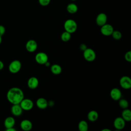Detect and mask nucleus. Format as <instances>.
Here are the masks:
<instances>
[{
    "label": "nucleus",
    "instance_id": "f257e3e1",
    "mask_svg": "<svg viewBox=\"0 0 131 131\" xmlns=\"http://www.w3.org/2000/svg\"><path fill=\"white\" fill-rule=\"evenodd\" d=\"M7 98L8 101L12 104H19L24 98V92L20 88H12L7 92Z\"/></svg>",
    "mask_w": 131,
    "mask_h": 131
},
{
    "label": "nucleus",
    "instance_id": "f03ea898",
    "mask_svg": "<svg viewBox=\"0 0 131 131\" xmlns=\"http://www.w3.org/2000/svg\"><path fill=\"white\" fill-rule=\"evenodd\" d=\"M63 27L65 31L71 34L74 33L77 29L76 22L72 19L66 20L64 23Z\"/></svg>",
    "mask_w": 131,
    "mask_h": 131
},
{
    "label": "nucleus",
    "instance_id": "7ed1b4c3",
    "mask_svg": "<svg viewBox=\"0 0 131 131\" xmlns=\"http://www.w3.org/2000/svg\"><path fill=\"white\" fill-rule=\"evenodd\" d=\"M21 67V63L18 60H14L11 62L8 67L9 71L15 74L18 72Z\"/></svg>",
    "mask_w": 131,
    "mask_h": 131
},
{
    "label": "nucleus",
    "instance_id": "20e7f679",
    "mask_svg": "<svg viewBox=\"0 0 131 131\" xmlns=\"http://www.w3.org/2000/svg\"><path fill=\"white\" fill-rule=\"evenodd\" d=\"M96 57L95 52L91 48H86L83 51V57L88 61H93Z\"/></svg>",
    "mask_w": 131,
    "mask_h": 131
},
{
    "label": "nucleus",
    "instance_id": "39448f33",
    "mask_svg": "<svg viewBox=\"0 0 131 131\" xmlns=\"http://www.w3.org/2000/svg\"><path fill=\"white\" fill-rule=\"evenodd\" d=\"M21 107L23 110L30 111L34 105L33 102L32 100L28 98H24L19 103Z\"/></svg>",
    "mask_w": 131,
    "mask_h": 131
},
{
    "label": "nucleus",
    "instance_id": "423d86ee",
    "mask_svg": "<svg viewBox=\"0 0 131 131\" xmlns=\"http://www.w3.org/2000/svg\"><path fill=\"white\" fill-rule=\"evenodd\" d=\"M35 59L38 63L40 64H45L48 61V56L47 54L44 52H39L35 55Z\"/></svg>",
    "mask_w": 131,
    "mask_h": 131
},
{
    "label": "nucleus",
    "instance_id": "0eeeda50",
    "mask_svg": "<svg viewBox=\"0 0 131 131\" xmlns=\"http://www.w3.org/2000/svg\"><path fill=\"white\" fill-rule=\"evenodd\" d=\"M120 85L124 89H129L131 88V79L127 76H122L119 81Z\"/></svg>",
    "mask_w": 131,
    "mask_h": 131
},
{
    "label": "nucleus",
    "instance_id": "6e6552de",
    "mask_svg": "<svg viewBox=\"0 0 131 131\" xmlns=\"http://www.w3.org/2000/svg\"><path fill=\"white\" fill-rule=\"evenodd\" d=\"M114 31L113 27L110 24H105L101 27L100 32L104 36L111 35Z\"/></svg>",
    "mask_w": 131,
    "mask_h": 131
},
{
    "label": "nucleus",
    "instance_id": "1a4fd4ad",
    "mask_svg": "<svg viewBox=\"0 0 131 131\" xmlns=\"http://www.w3.org/2000/svg\"><path fill=\"white\" fill-rule=\"evenodd\" d=\"M114 126L118 130H121L125 127V121L121 117H117L114 121Z\"/></svg>",
    "mask_w": 131,
    "mask_h": 131
},
{
    "label": "nucleus",
    "instance_id": "9d476101",
    "mask_svg": "<svg viewBox=\"0 0 131 131\" xmlns=\"http://www.w3.org/2000/svg\"><path fill=\"white\" fill-rule=\"evenodd\" d=\"M107 19V17L106 14L104 13H100L97 15L96 19V22L98 26L101 27L106 24Z\"/></svg>",
    "mask_w": 131,
    "mask_h": 131
},
{
    "label": "nucleus",
    "instance_id": "9b49d317",
    "mask_svg": "<svg viewBox=\"0 0 131 131\" xmlns=\"http://www.w3.org/2000/svg\"><path fill=\"white\" fill-rule=\"evenodd\" d=\"M37 48V43L33 39L29 40L26 44V49L29 52H34Z\"/></svg>",
    "mask_w": 131,
    "mask_h": 131
},
{
    "label": "nucleus",
    "instance_id": "f8f14e48",
    "mask_svg": "<svg viewBox=\"0 0 131 131\" xmlns=\"http://www.w3.org/2000/svg\"><path fill=\"white\" fill-rule=\"evenodd\" d=\"M110 96L112 99L115 101H117L121 98L122 93L119 89L115 88L111 90L110 92Z\"/></svg>",
    "mask_w": 131,
    "mask_h": 131
},
{
    "label": "nucleus",
    "instance_id": "ddd939ff",
    "mask_svg": "<svg viewBox=\"0 0 131 131\" xmlns=\"http://www.w3.org/2000/svg\"><path fill=\"white\" fill-rule=\"evenodd\" d=\"M23 110L19 104H13L11 108V112L13 115L14 116H19L23 113Z\"/></svg>",
    "mask_w": 131,
    "mask_h": 131
},
{
    "label": "nucleus",
    "instance_id": "4468645a",
    "mask_svg": "<svg viewBox=\"0 0 131 131\" xmlns=\"http://www.w3.org/2000/svg\"><path fill=\"white\" fill-rule=\"evenodd\" d=\"M20 126L23 130L29 131L32 129L33 125L32 122L30 120L28 119H25L21 121L20 123Z\"/></svg>",
    "mask_w": 131,
    "mask_h": 131
},
{
    "label": "nucleus",
    "instance_id": "2eb2a0df",
    "mask_svg": "<svg viewBox=\"0 0 131 131\" xmlns=\"http://www.w3.org/2000/svg\"><path fill=\"white\" fill-rule=\"evenodd\" d=\"M38 80L35 77H30L27 82L28 86L30 89H35L38 85Z\"/></svg>",
    "mask_w": 131,
    "mask_h": 131
},
{
    "label": "nucleus",
    "instance_id": "dca6fc26",
    "mask_svg": "<svg viewBox=\"0 0 131 131\" xmlns=\"http://www.w3.org/2000/svg\"><path fill=\"white\" fill-rule=\"evenodd\" d=\"M37 106L40 109H45L48 106L47 100L44 98H39L36 102Z\"/></svg>",
    "mask_w": 131,
    "mask_h": 131
},
{
    "label": "nucleus",
    "instance_id": "f3484780",
    "mask_svg": "<svg viewBox=\"0 0 131 131\" xmlns=\"http://www.w3.org/2000/svg\"><path fill=\"white\" fill-rule=\"evenodd\" d=\"M15 121L13 117L9 116L7 117L4 121V126L6 129L13 127L15 125Z\"/></svg>",
    "mask_w": 131,
    "mask_h": 131
},
{
    "label": "nucleus",
    "instance_id": "a211bd4d",
    "mask_svg": "<svg viewBox=\"0 0 131 131\" xmlns=\"http://www.w3.org/2000/svg\"><path fill=\"white\" fill-rule=\"evenodd\" d=\"M99 117L98 113L97 111L92 110L89 112L88 114V119L91 122H94L96 121Z\"/></svg>",
    "mask_w": 131,
    "mask_h": 131
},
{
    "label": "nucleus",
    "instance_id": "6ab92c4d",
    "mask_svg": "<svg viewBox=\"0 0 131 131\" xmlns=\"http://www.w3.org/2000/svg\"><path fill=\"white\" fill-rule=\"evenodd\" d=\"M121 116V117L125 121H130L131 120V111L127 108L124 109L122 112Z\"/></svg>",
    "mask_w": 131,
    "mask_h": 131
},
{
    "label": "nucleus",
    "instance_id": "aec40b11",
    "mask_svg": "<svg viewBox=\"0 0 131 131\" xmlns=\"http://www.w3.org/2000/svg\"><path fill=\"white\" fill-rule=\"evenodd\" d=\"M51 72L54 75H59L62 72V68L59 64H54L51 66L50 68Z\"/></svg>",
    "mask_w": 131,
    "mask_h": 131
},
{
    "label": "nucleus",
    "instance_id": "412c9836",
    "mask_svg": "<svg viewBox=\"0 0 131 131\" xmlns=\"http://www.w3.org/2000/svg\"><path fill=\"white\" fill-rule=\"evenodd\" d=\"M67 10L70 14H74L78 11V7L74 3H70L68 5Z\"/></svg>",
    "mask_w": 131,
    "mask_h": 131
},
{
    "label": "nucleus",
    "instance_id": "4be33fe9",
    "mask_svg": "<svg viewBox=\"0 0 131 131\" xmlns=\"http://www.w3.org/2000/svg\"><path fill=\"white\" fill-rule=\"evenodd\" d=\"M88 127V123L85 120L80 121L78 125V127L80 131H87Z\"/></svg>",
    "mask_w": 131,
    "mask_h": 131
},
{
    "label": "nucleus",
    "instance_id": "5701e85b",
    "mask_svg": "<svg viewBox=\"0 0 131 131\" xmlns=\"http://www.w3.org/2000/svg\"><path fill=\"white\" fill-rule=\"evenodd\" d=\"M71 34L66 31L63 32L61 35V39L64 42H67L70 40V39H71Z\"/></svg>",
    "mask_w": 131,
    "mask_h": 131
},
{
    "label": "nucleus",
    "instance_id": "b1692460",
    "mask_svg": "<svg viewBox=\"0 0 131 131\" xmlns=\"http://www.w3.org/2000/svg\"><path fill=\"white\" fill-rule=\"evenodd\" d=\"M119 105L120 107L123 109L127 108L128 106V102L125 99H120L119 100Z\"/></svg>",
    "mask_w": 131,
    "mask_h": 131
},
{
    "label": "nucleus",
    "instance_id": "393cba45",
    "mask_svg": "<svg viewBox=\"0 0 131 131\" xmlns=\"http://www.w3.org/2000/svg\"><path fill=\"white\" fill-rule=\"evenodd\" d=\"M112 35V37L114 39H116V40H119L122 37V34L121 33L117 30L113 31L112 34H111Z\"/></svg>",
    "mask_w": 131,
    "mask_h": 131
},
{
    "label": "nucleus",
    "instance_id": "a878e982",
    "mask_svg": "<svg viewBox=\"0 0 131 131\" xmlns=\"http://www.w3.org/2000/svg\"><path fill=\"white\" fill-rule=\"evenodd\" d=\"M51 2V0H38L39 4L42 6H48Z\"/></svg>",
    "mask_w": 131,
    "mask_h": 131
},
{
    "label": "nucleus",
    "instance_id": "bb28decb",
    "mask_svg": "<svg viewBox=\"0 0 131 131\" xmlns=\"http://www.w3.org/2000/svg\"><path fill=\"white\" fill-rule=\"evenodd\" d=\"M124 58L126 61L129 62L131 61V51H129L125 53L124 55Z\"/></svg>",
    "mask_w": 131,
    "mask_h": 131
},
{
    "label": "nucleus",
    "instance_id": "cd10ccee",
    "mask_svg": "<svg viewBox=\"0 0 131 131\" xmlns=\"http://www.w3.org/2000/svg\"><path fill=\"white\" fill-rule=\"evenodd\" d=\"M5 31L6 29L4 26H3V25H0V35L2 36L5 34Z\"/></svg>",
    "mask_w": 131,
    "mask_h": 131
},
{
    "label": "nucleus",
    "instance_id": "c85d7f7f",
    "mask_svg": "<svg viewBox=\"0 0 131 131\" xmlns=\"http://www.w3.org/2000/svg\"><path fill=\"white\" fill-rule=\"evenodd\" d=\"M86 48H87V47H86V45L85 44L82 43V44H81L80 45V49L81 50H82L83 51H84Z\"/></svg>",
    "mask_w": 131,
    "mask_h": 131
},
{
    "label": "nucleus",
    "instance_id": "c756f323",
    "mask_svg": "<svg viewBox=\"0 0 131 131\" xmlns=\"http://www.w3.org/2000/svg\"><path fill=\"white\" fill-rule=\"evenodd\" d=\"M4 67V63L2 61L0 60V70H2Z\"/></svg>",
    "mask_w": 131,
    "mask_h": 131
},
{
    "label": "nucleus",
    "instance_id": "7c9ffc66",
    "mask_svg": "<svg viewBox=\"0 0 131 131\" xmlns=\"http://www.w3.org/2000/svg\"><path fill=\"white\" fill-rule=\"evenodd\" d=\"M16 129H15L13 127L6 129V131H16Z\"/></svg>",
    "mask_w": 131,
    "mask_h": 131
},
{
    "label": "nucleus",
    "instance_id": "2f4dec72",
    "mask_svg": "<svg viewBox=\"0 0 131 131\" xmlns=\"http://www.w3.org/2000/svg\"><path fill=\"white\" fill-rule=\"evenodd\" d=\"M101 131H111V130L110 129H108V128H104V129H102Z\"/></svg>",
    "mask_w": 131,
    "mask_h": 131
},
{
    "label": "nucleus",
    "instance_id": "473e14b6",
    "mask_svg": "<svg viewBox=\"0 0 131 131\" xmlns=\"http://www.w3.org/2000/svg\"><path fill=\"white\" fill-rule=\"evenodd\" d=\"M47 67H48L49 65H50V63L48 62V61H47L45 64Z\"/></svg>",
    "mask_w": 131,
    "mask_h": 131
},
{
    "label": "nucleus",
    "instance_id": "72a5a7b5",
    "mask_svg": "<svg viewBox=\"0 0 131 131\" xmlns=\"http://www.w3.org/2000/svg\"><path fill=\"white\" fill-rule=\"evenodd\" d=\"M2 36L0 35V44L2 43Z\"/></svg>",
    "mask_w": 131,
    "mask_h": 131
},
{
    "label": "nucleus",
    "instance_id": "f704fd0d",
    "mask_svg": "<svg viewBox=\"0 0 131 131\" xmlns=\"http://www.w3.org/2000/svg\"><path fill=\"white\" fill-rule=\"evenodd\" d=\"M71 1H76V0H71Z\"/></svg>",
    "mask_w": 131,
    "mask_h": 131
}]
</instances>
